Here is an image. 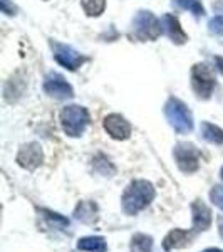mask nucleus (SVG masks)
Instances as JSON below:
<instances>
[{
  "label": "nucleus",
  "mask_w": 223,
  "mask_h": 252,
  "mask_svg": "<svg viewBox=\"0 0 223 252\" xmlns=\"http://www.w3.org/2000/svg\"><path fill=\"white\" fill-rule=\"evenodd\" d=\"M155 197L156 190L151 182L143 180V178L133 180L123 192V197H121L123 212L126 215H138L155 200Z\"/></svg>",
  "instance_id": "obj_1"
},
{
  "label": "nucleus",
  "mask_w": 223,
  "mask_h": 252,
  "mask_svg": "<svg viewBox=\"0 0 223 252\" xmlns=\"http://www.w3.org/2000/svg\"><path fill=\"white\" fill-rule=\"evenodd\" d=\"M62 131L71 138H79L86 131L89 125V113L84 106L79 104H69L59 115Z\"/></svg>",
  "instance_id": "obj_2"
},
{
  "label": "nucleus",
  "mask_w": 223,
  "mask_h": 252,
  "mask_svg": "<svg viewBox=\"0 0 223 252\" xmlns=\"http://www.w3.org/2000/svg\"><path fill=\"white\" fill-rule=\"evenodd\" d=\"M165 116L169 126L180 135H186L193 129V116L188 106L178 97H169L165 104Z\"/></svg>",
  "instance_id": "obj_3"
},
{
  "label": "nucleus",
  "mask_w": 223,
  "mask_h": 252,
  "mask_svg": "<svg viewBox=\"0 0 223 252\" xmlns=\"http://www.w3.org/2000/svg\"><path fill=\"white\" fill-rule=\"evenodd\" d=\"M133 31L139 40H156L163 32L161 22L149 10H139L133 20Z\"/></svg>",
  "instance_id": "obj_4"
},
{
  "label": "nucleus",
  "mask_w": 223,
  "mask_h": 252,
  "mask_svg": "<svg viewBox=\"0 0 223 252\" xmlns=\"http://www.w3.org/2000/svg\"><path fill=\"white\" fill-rule=\"evenodd\" d=\"M192 86L198 97L208 99L215 88L213 71L206 64H195L192 69Z\"/></svg>",
  "instance_id": "obj_5"
},
{
  "label": "nucleus",
  "mask_w": 223,
  "mask_h": 252,
  "mask_svg": "<svg viewBox=\"0 0 223 252\" xmlns=\"http://www.w3.org/2000/svg\"><path fill=\"white\" fill-rule=\"evenodd\" d=\"M178 168L183 173H195L200 168V153L192 143H178L173 150Z\"/></svg>",
  "instance_id": "obj_6"
},
{
  "label": "nucleus",
  "mask_w": 223,
  "mask_h": 252,
  "mask_svg": "<svg viewBox=\"0 0 223 252\" xmlns=\"http://www.w3.org/2000/svg\"><path fill=\"white\" fill-rule=\"evenodd\" d=\"M19 166H22L24 170H29V172H34L37 170L44 161V152L42 146L35 141H30V143H26L20 146L17 158H15Z\"/></svg>",
  "instance_id": "obj_7"
},
{
  "label": "nucleus",
  "mask_w": 223,
  "mask_h": 252,
  "mask_svg": "<svg viewBox=\"0 0 223 252\" xmlns=\"http://www.w3.org/2000/svg\"><path fill=\"white\" fill-rule=\"evenodd\" d=\"M51 47L54 51V58L56 61L64 66L69 71H76L86 63V58H84L81 52H78L76 49H72L71 46H66V44H59V42H51Z\"/></svg>",
  "instance_id": "obj_8"
},
{
  "label": "nucleus",
  "mask_w": 223,
  "mask_h": 252,
  "mask_svg": "<svg viewBox=\"0 0 223 252\" xmlns=\"http://www.w3.org/2000/svg\"><path fill=\"white\" fill-rule=\"evenodd\" d=\"M213 223V214L212 209L205 204L203 200L196 198L192 202V230L195 234L205 232L212 227Z\"/></svg>",
  "instance_id": "obj_9"
},
{
  "label": "nucleus",
  "mask_w": 223,
  "mask_h": 252,
  "mask_svg": "<svg viewBox=\"0 0 223 252\" xmlns=\"http://www.w3.org/2000/svg\"><path fill=\"white\" fill-rule=\"evenodd\" d=\"M103 126L112 140H119V141L128 140V138L131 136V131H133L129 121L124 116L117 115V113H112V115H108L106 118H104Z\"/></svg>",
  "instance_id": "obj_10"
},
{
  "label": "nucleus",
  "mask_w": 223,
  "mask_h": 252,
  "mask_svg": "<svg viewBox=\"0 0 223 252\" xmlns=\"http://www.w3.org/2000/svg\"><path fill=\"white\" fill-rule=\"evenodd\" d=\"M44 91L49 96L57 97V99H66V97L74 96L72 86L64 79V76L57 74V72H51V74L46 76V79H44Z\"/></svg>",
  "instance_id": "obj_11"
},
{
  "label": "nucleus",
  "mask_w": 223,
  "mask_h": 252,
  "mask_svg": "<svg viewBox=\"0 0 223 252\" xmlns=\"http://www.w3.org/2000/svg\"><path fill=\"white\" fill-rule=\"evenodd\" d=\"M195 237L193 230H185V229H171L163 239V249L165 251H175V249H183V247L190 246Z\"/></svg>",
  "instance_id": "obj_12"
},
{
  "label": "nucleus",
  "mask_w": 223,
  "mask_h": 252,
  "mask_svg": "<svg viewBox=\"0 0 223 252\" xmlns=\"http://www.w3.org/2000/svg\"><path fill=\"white\" fill-rule=\"evenodd\" d=\"M161 27H163L165 34L168 35L175 44H185L186 40H188V35L185 34L183 29H181L180 20H178L175 15L165 14L163 19H161Z\"/></svg>",
  "instance_id": "obj_13"
},
{
  "label": "nucleus",
  "mask_w": 223,
  "mask_h": 252,
  "mask_svg": "<svg viewBox=\"0 0 223 252\" xmlns=\"http://www.w3.org/2000/svg\"><path fill=\"white\" fill-rule=\"evenodd\" d=\"M97 214H99V207L91 200L79 202L74 210V219L83 223H94L97 222Z\"/></svg>",
  "instance_id": "obj_14"
},
{
  "label": "nucleus",
  "mask_w": 223,
  "mask_h": 252,
  "mask_svg": "<svg viewBox=\"0 0 223 252\" xmlns=\"http://www.w3.org/2000/svg\"><path fill=\"white\" fill-rule=\"evenodd\" d=\"M76 247L83 252H108V242L103 235H87L79 239Z\"/></svg>",
  "instance_id": "obj_15"
},
{
  "label": "nucleus",
  "mask_w": 223,
  "mask_h": 252,
  "mask_svg": "<svg viewBox=\"0 0 223 252\" xmlns=\"http://www.w3.org/2000/svg\"><path fill=\"white\" fill-rule=\"evenodd\" d=\"M200 135L205 141L212 145H223V129L213 123L203 121L200 126Z\"/></svg>",
  "instance_id": "obj_16"
},
{
  "label": "nucleus",
  "mask_w": 223,
  "mask_h": 252,
  "mask_svg": "<svg viewBox=\"0 0 223 252\" xmlns=\"http://www.w3.org/2000/svg\"><path fill=\"white\" fill-rule=\"evenodd\" d=\"M129 252H153V237L141 232L135 234L129 244Z\"/></svg>",
  "instance_id": "obj_17"
},
{
  "label": "nucleus",
  "mask_w": 223,
  "mask_h": 252,
  "mask_svg": "<svg viewBox=\"0 0 223 252\" xmlns=\"http://www.w3.org/2000/svg\"><path fill=\"white\" fill-rule=\"evenodd\" d=\"M83 9L89 17H97L106 9V0H83Z\"/></svg>",
  "instance_id": "obj_18"
},
{
  "label": "nucleus",
  "mask_w": 223,
  "mask_h": 252,
  "mask_svg": "<svg viewBox=\"0 0 223 252\" xmlns=\"http://www.w3.org/2000/svg\"><path fill=\"white\" fill-rule=\"evenodd\" d=\"M176 5H180L181 9L190 10L195 17H201L205 14V9L201 5V0H175Z\"/></svg>",
  "instance_id": "obj_19"
},
{
  "label": "nucleus",
  "mask_w": 223,
  "mask_h": 252,
  "mask_svg": "<svg viewBox=\"0 0 223 252\" xmlns=\"http://www.w3.org/2000/svg\"><path fill=\"white\" fill-rule=\"evenodd\" d=\"M40 214H44V217L47 219L49 223L54 227H59V229H64V227H69V219L62 217L60 214L57 212H52V210H47V209H40Z\"/></svg>",
  "instance_id": "obj_20"
},
{
  "label": "nucleus",
  "mask_w": 223,
  "mask_h": 252,
  "mask_svg": "<svg viewBox=\"0 0 223 252\" xmlns=\"http://www.w3.org/2000/svg\"><path fill=\"white\" fill-rule=\"evenodd\" d=\"M96 158L101 161V166H99V165L94 166L96 172H97V173H101L103 177H112V175H114V172H116V168L112 166L111 161H109L104 155H97Z\"/></svg>",
  "instance_id": "obj_21"
},
{
  "label": "nucleus",
  "mask_w": 223,
  "mask_h": 252,
  "mask_svg": "<svg viewBox=\"0 0 223 252\" xmlns=\"http://www.w3.org/2000/svg\"><path fill=\"white\" fill-rule=\"evenodd\" d=\"M210 200H212V204L215 207L223 210V185H215L210 190Z\"/></svg>",
  "instance_id": "obj_22"
},
{
  "label": "nucleus",
  "mask_w": 223,
  "mask_h": 252,
  "mask_svg": "<svg viewBox=\"0 0 223 252\" xmlns=\"http://www.w3.org/2000/svg\"><path fill=\"white\" fill-rule=\"evenodd\" d=\"M208 31L215 35H223V15H217L208 22Z\"/></svg>",
  "instance_id": "obj_23"
},
{
  "label": "nucleus",
  "mask_w": 223,
  "mask_h": 252,
  "mask_svg": "<svg viewBox=\"0 0 223 252\" xmlns=\"http://www.w3.org/2000/svg\"><path fill=\"white\" fill-rule=\"evenodd\" d=\"M2 10H3V14H7V15H14L15 7H10L9 0H2Z\"/></svg>",
  "instance_id": "obj_24"
},
{
  "label": "nucleus",
  "mask_w": 223,
  "mask_h": 252,
  "mask_svg": "<svg viewBox=\"0 0 223 252\" xmlns=\"http://www.w3.org/2000/svg\"><path fill=\"white\" fill-rule=\"evenodd\" d=\"M217 225H218V232H220V237L223 239V215H220V217H218Z\"/></svg>",
  "instance_id": "obj_25"
},
{
  "label": "nucleus",
  "mask_w": 223,
  "mask_h": 252,
  "mask_svg": "<svg viewBox=\"0 0 223 252\" xmlns=\"http://www.w3.org/2000/svg\"><path fill=\"white\" fill-rule=\"evenodd\" d=\"M215 63H217V67H218V71L223 74V58H220V56H217L215 58Z\"/></svg>",
  "instance_id": "obj_26"
},
{
  "label": "nucleus",
  "mask_w": 223,
  "mask_h": 252,
  "mask_svg": "<svg viewBox=\"0 0 223 252\" xmlns=\"http://www.w3.org/2000/svg\"><path fill=\"white\" fill-rule=\"evenodd\" d=\"M201 252H223L222 249H218V247H208V249L201 251Z\"/></svg>",
  "instance_id": "obj_27"
},
{
  "label": "nucleus",
  "mask_w": 223,
  "mask_h": 252,
  "mask_svg": "<svg viewBox=\"0 0 223 252\" xmlns=\"http://www.w3.org/2000/svg\"><path fill=\"white\" fill-rule=\"evenodd\" d=\"M222 178H223V168H222Z\"/></svg>",
  "instance_id": "obj_28"
}]
</instances>
